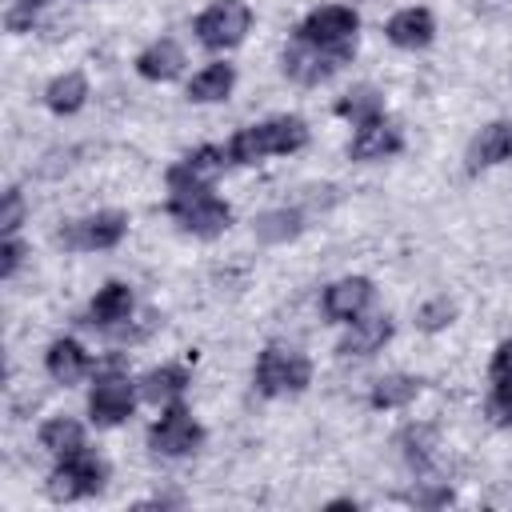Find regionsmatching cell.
Here are the masks:
<instances>
[{"label": "cell", "mask_w": 512, "mask_h": 512, "mask_svg": "<svg viewBox=\"0 0 512 512\" xmlns=\"http://www.w3.org/2000/svg\"><path fill=\"white\" fill-rule=\"evenodd\" d=\"M308 144V124L300 116H272L264 124L240 128L228 144L232 164H260L264 156H288Z\"/></svg>", "instance_id": "6da1fadb"}, {"label": "cell", "mask_w": 512, "mask_h": 512, "mask_svg": "<svg viewBox=\"0 0 512 512\" xmlns=\"http://www.w3.org/2000/svg\"><path fill=\"white\" fill-rule=\"evenodd\" d=\"M168 212L180 220L184 232L192 236H220L228 224H232V208L212 196L208 184H184V188H172L168 192Z\"/></svg>", "instance_id": "7a4b0ae2"}, {"label": "cell", "mask_w": 512, "mask_h": 512, "mask_svg": "<svg viewBox=\"0 0 512 512\" xmlns=\"http://www.w3.org/2000/svg\"><path fill=\"white\" fill-rule=\"evenodd\" d=\"M256 392L260 396H288V392H304L312 384V364L304 352L284 348V344H268L256 360Z\"/></svg>", "instance_id": "3957f363"}, {"label": "cell", "mask_w": 512, "mask_h": 512, "mask_svg": "<svg viewBox=\"0 0 512 512\" xmlns=\"http://www.w3.org/2000/svg\"><path fill=\"white\" fill-rule=\"evenodd\" d=\"M132 404H136V388H132L128 372H124L120 356L104 360V372L96 376V384L88 392V416H92V424L112 428V424H120V420L132 416Z\"/></svg>", "instance_id": "277c9868"}, {"label": "cell", "mask_w": 512, "mask_h": 512, "mask_svg": "<svg viewBox=\"0 0 512 512\" xmlns=\"http://www.w3.org/2000/svg\"><path fill=\"white\" fill-rule=\"evenodd\" d=\"M352 52H356L352 40L348 44H308V40H296L292 48H284L280 68H284V76H292L300 84H320L332 72H340L352 60Z\"/></svg>", "instance_id": "5b68a950"}, {"label": "cell", "mask_w": 512, "mask_h": 512, "mask_svg": "<svg viewBox=\"0 0 512 512\" xmlns=\"http://www.w3.org/2000/svg\"><path fill=\"white\" fill-rule=\"evenodd\" d=\"M108 480V468L96 452L88 448H76L68 456H60L56 472L48 476V496L52 500H84V496H96Z\"/></svg>", "instance_id": "8992f818"}, {"label": "cell", "mask_w": 512, "mask_h": 512, "mask_svg": "<svg viewBox=\"0 0 512 512\" xmlns=\"http://www.w3.org/2000/svg\"><path fill=\"white\" fill-rule=\"evenodd\" d=\"M252 28V8L244 0H216L196 16V40L212 52L236 48Z\"/></svg>", "instance_id": "52a82bcc"}, {"label": "cell", "mask_w": 512, "mask_h": 512, "mask_svg": "<svg viewBox=\"0 0 512 512\" xmlns=\"http://www.w3.org/2000/svg\"><path fill=\"white\" fill-rule=\"evenodd\" d=\"M128 232V216L124 212H96V216H84V220H72L60 228V244L64 248H76V252H104V248H116Z\"/></svg>", "instance_id": "ba28073f"}, {"label": "cell", "mask_w": 512, "mask_h": 512, "mask_svg": "<svg viewBox=\"0 0 512 512\" xmlns=\"http://www.w3.org/2000/svg\"><path fill=\"white\" fill-rule=\"evenodd\" d=\"M200 440H204V428L192 420V412L184 404H168L164 416L148 432V448L160 456H188L200 448Z\"/></svg>", "instance_id": "9c48e42d"}, {"label": "cell", "mask_w": 512, "mask_h": 512, "mask_svg": "<svg viewBox=\"0 0 512 512\" xmlns=\"http://www.w3.org/2000/svg\"><path fill=\"white\" fill-rule=\"evenodd\" d=\"M356 24H360V16L348 4H324V8H312L304 16V24L296 28V40H308V44H348V40H356Z\"/></svg>", "instance_id": "30bf717a"}, {"label": "cell", "mask_w": 512, "mask_h": 512, "mask_svg": "<svg viewBox=\"0 0 512 512\" xmlns=\"http://www.w3.org/2000/svg\"><path fill=\"white\" fill-rule=\"evenodd\" d=\"M368 304H372V280H364V276H344V280L328 284L324 288V300H320L324 316L336 320V324L356 320Z\"/></svg>", "instance_id": "8fae6325"}, {"label": "cell", "mask_w": 512, "mask_h": 512, "mask_svg": "<svg viewBox=\"0 0 512 512\" xmlns=\"http://www.w3.org/2000/svg\"><path fill=\"white\" fill-rule=\"evenodd\" d=\"M228 152L216 144H200L196 152H188L184 160H176L168 168V188H184V184H212L224 168H228Z\"/></svg>", "instance_id": "7c38bea8"}, {"label": "cell", "mask_w": 512, "mask_h": 512, "mask_svg": "<svg viewBox=\"0 0 512 512\" xmlns=\"http://www.w3.org/2000/svg\"><path fill=\"white\" fill-rule=\"evenodd\" d=\"M400 148H404L400 128L380 116V120H368V124L356 128V136L348 144V156L352 160H384V156H396Z\"/></svg>", "instance_id": "4fadbf2b"}, {"label": "cell", "mask_w": 512, "mask_h": 512, "mask_svg": "<svg viewBox=\"0 0 512 512\" xmlns=\"http://www.w3.org/2000/svg\"><path fill=\"white\" fill-rule=\"evenodd\" d=\"M504 160H512V124L508 120H492L488 128H480V136L468 148V172L496 168Z\"/></svg>", "instance_id": "5bb4252c"}, {"label": "cell", "mask_w": 512, "mask_h": 512, "mask_svg": "<svg viewBox=\"0 0 512 512\" xmlns=\"http://www.w3.org/2000/svg\"><path fill=\"white\" fill-rule=\"evenodd\" d=\"M388 340H392V320H388L384 312H380V316H368V320L356 316V324L344 332V340L336 344V352H340V356H372V352H380Z\"/></svg>", "instance_id": "9a60e30c"}, {"label": "cell", "mask_w": 512, "mask_h": 512, "mask_svg": "<svg viewBox=\"0 0 512 512\" xmlns=\"http://www.w3.org/2000/svg\"><path fill=\"white\" fill-rule=\"evenodd\" d=\"M44 368H48V376H52L56 384H76V380L92 368V360H88V352H84L80 340L60 336V340H52V348H48V356H44Z\"/></svg>", "instance_id": "2e32d148"}, {"label": "cell", "mask_w": 512, "mask_h": 512, "mask_svg": "<svg viewBox=\"0 0 512 512\" xmlns=\"http://www.w3.org/2000/svg\"><path fill=\"white\" fill-rule=\"evenodd\" d=\"M488 416L496 424H512V340H504L492 356V392H488Z\"/></svg>", "instance_id": "e0dca14e"}, {"label": "cell", "mask_w": 512, "mask_h": 512, "mask_svg": "<svg viewBox=\"0 0 512 512\" xmlns=\"http://www.w3.org/2000/svg\"><path fill=\"white\" fill-rule=\"evenodd\" d=\"M388 40L396 44V48H424L428 40H432V32H436V20H432V12L428 8H400L392 20H388Z\"/></svg>", "instance_id": "ac0fdd59"}, {"label": "cell", "mask_w": 512, "mask_h": 512, "mask_svg": "<svg viewBox=\"0 0 512 512\" xmlns=\"http://www.w3.org/2000/svg\"><path fill=\"white\" fill-rule=\"evenodd\" d=\"M128 316H132V288L120 280L104 284L88 304V324H96V328H116Z\"/></svg>", "instance_id": "d6986e66"}, {"label": "cell", "mask_w": 512, "mask_h": 512, "mask_svg": "<svg viewBox=\"0 0 512 512\" xmlns=\"http://www.w3.org/2000/svg\"><path fill=\"white\" fill-rule=\"evenodd\" d=\"M180 68H184V48L176 44V40H156V44H148L140 56H136V72L144 76V80H176L180 76Z\"/></svg>", "instance_id": "ffe728a7"}, {"label": "cell", "mask_w": 512, "mask_h": 512, "mask_svg": "<svg viewBox=\"0 0 512 512\" xmlns=\"http://www.w3.org/2000/svg\"><path fill=\"white\" fill-rule=\"evenodd\" d=\"M252 232H256L260 244H288V240H296L304 232V212L288 208V204L284 208H268V212H260L252 220Z\"/></svg>", "instance_id": "44dd1931"}, {"label": "cell", "mask_w": 512, "mask_h": 512, "mask_svg": "<svg viewBox=\"0 0 512 512\" xmlns=\"http://www.w3.org/2000/svg\"><path fill=\"white\" fill-rule=\"evenodd\" d=\"M232 84H236V68H232V64H224V60L204 64V68L188 80V100H196V104H216V100H224V96L232 92Z\"/></svg>", "instance_id": "7402d4cb"}, {"label": "cell", "mask_w": 512, "mask_h": 512, "mask_svg": "<svg viewBox=\"0 0 512 512\" xmlns=\"http://www.w3.org/2000/svg\"><path fill=\"white\" fill-rule=\"evenodd\" d=\"M84 100H88V80H84L80 72H64V76H56V80L44 88V104H48L56 116L80 112Z\"/></svg>", "instance_id": "603a6c76"}, {"label": "cell", "mask_w": 512, "mask_h": 512, "mask_svg": "<svg viewBox=\"0 0 512 512\" xmlns=\"http://www.w3.org/2000/svg\"><path fill=\"white\" fill-rule=\"evenodd\" d=\"M184 388H188V368H180V364H160V368H152V372L140 380V396L152 400V404H168V400H176Z\"/></svg>", "instance_id": "cb8c5ba5"}, {"label": "cell", "mask_w": 512, "mask_h": 512, "mask_svg": "<svg viewBox=\"0 0 512 512\" xmlns=\"http://www.w3.org/2000/svg\"><path fill=\"white\" fill-rule=\"evenodd\" d=\"M336 116L352 120V124H368V120H380L384 116V96L372 88V84H356L352 92H344L336 100Z\"/></svg>", "instance_id": "d4e9b609"}, {"label": "cell", "mask_w": 512, "mask_h": 512, "mask_svg": "<svg viewBox=\"0 0 512 512\" xmlns=\"http://www.w3.org/2000/svg\"><path fill=\"white\" fill-rule=\"evenodd\" d=\"M420 396V380L416 376H404V372H392V376H380L368 392V404L372 408H404Z\"/></svg>", "instance_id": "484cf974"}, {"label": "cell", "mask_w": 512, "mask_h": 512, "mask_svg": "<svg viewBox=\"0 0 512 512\" xmlns=\"http://www.w3.org/2000/svg\"><path fill=\"white\" fill-rule=\"evenodd\" d=\"M40 444L52 452V456H68L76 448H84V428L72 420V416H52L40 424Z\"/></svg>", "instance_id": "4316f807"}, {"label": "cell", "mask_w": 512, "mask_h": 512, "mask_svg": "<svg viewBox=\"0 0 512 512\" xmlns=\"http://www.w3.org/2000/svg\"><path fill=\"white\" fill-rule=\"evenodd\" d=\"M396 444H400V452H404V460H408L412 468H424L428 456H432V428H428V424H408Z\"/></svg>", "instance_id": "83f0119b"}, {"label": "cell", "mask_w": 512, "mask_h": 512, "mask_svg": "<svg viewBox=\"0 0 512 512\" xmlns=\"http://www.w3.org/2000/svg\"><path fill=\"white\" fill-rule=\"evenodd\" d=\"M452 320H456V304H452L448 296H432V300H424L420 312H416V328H420V332H440V328H448Z\"/></svg>", "instance_id": "f1b7e54d"}, {"label": "cell", "mask_w": 512, "mask_h": 512, "mask_svg": "<svg viewBox=\"0 0 512 512\" xmlns=\"http://www.w3.org/2000/svg\"><path fill=\"white\" fill-rule=\"evenodd\" d=\"M20 224H24V196H20V188H8L4 192V208H0V232L16 236Z\"/></svg>", "instance_id": "f546056e"}, {"label": "cell", "mask_w": 512, "mask_h": 512, "mask_svg": "<svg viewBox=\"0 0 512 512\" xmlns=\"http://www.w3.org/2000/svg\"><path fill=\"white\" fill-rule=\"evenodd\" d=\"M0 276H12L20 264H24V244L16 240V236H4V248H0Z\"/></svg>", "instance_id": "4dcf8cb0"}, {"label": "cell", "mask_w": 512, "mask_h": 512, "mask_svg": "<svg viewBox=\"0 0 512 512\" xmlns=\"http://www.w3.org/2000/svg\"><path fill=\"white\" fill-rule=\"evenodd\" d=\"M452 500V492L440 484V488H420V492H412V504H424V508H436V504H448Z\"/></svg>", "instance_id": "1f68e13d"}, {"label": "cell", "mask_w": 512, "mask_h": 512, "mask_svg": "<svg viewBox=\"0 0 512 512\" xmlns=\"http://www.w3.org/2000/svg\"><path fill=\"white\" fill-rule=\"evenodd\" d=\"M24 24H28V16H24V12H8V28H12V32H20Z\"/></svg>", "instance_id": "d6a6232c"}, {"label": "cell", "mask_w": 512, "mask_h": 512, "mask_svg": "<svg viewBox=\"0 0 512 512\" xmlns=\"http://www.w3.org/2000/svg\"><path fill=\"white\" fill-rule=\"evenodd\" d=\"M24 8H40V4H48V0H20Z\"/></svg>", "instance_id": "836d02e7"}]
</instances>
